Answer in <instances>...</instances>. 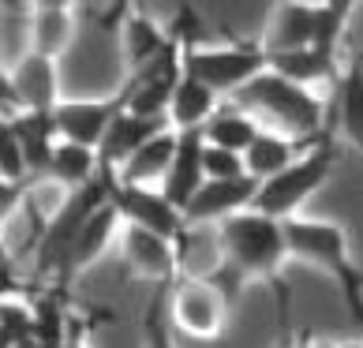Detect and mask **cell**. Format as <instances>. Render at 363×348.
I'll use <instances>...</instances> for the list:
<instances>
[{
	"instance_id": "14",
	"label": "cell",
	"mask_w": 363,
	"mask_h": 348,
	"mask_svg": "<svg viewBox=\"0 0 363 348\" xmlns=\"http://www.w3.org/2000/svg\"><path fill=\"white\" fill-rule=\"evenodd\" d=\"M177 150H180V131H172V128L157 131L150 142L139 146V150L120 165L116 180L128 184V187H161L172 162H177Z\"/></svg>"
},
{
	"instance_id": "11",
	"label": "cell",
	"mask_w": 363,
	"mask_h": 348,
	"mask_svg": "<svg viewBox=\"0 0 363 348\" xmlns=\"http://www.w3.org/2000/svg\"><path fill=\"white\" fill-rule=\"evenodd\" d=\"M124 94H109V98H64L52 113V124H57V135L79 142V146H90L98 150L109 135L113 120L124 113Z\"/></svg>"
},
{
	"instance_id": "1",
	"label": "cell",
	"mask_w": 363,
	"mask_h": 348,
	"mask_svg": "<svg viewBox=\"0 0 363 348\" xmlns=\"http://www.w3.org/2000/svg\"><path fill=\"white\" fill-rule=\"evenodd\" d=\"M218 244H221V259L244 281H262L277 300V326L281 337L289 341V300L292 288L285 281V259H292L289 251V236H285V221H274L259 210L236 213L225 225H218Z\"/></svg>"
},
{
	"instance_id": "12",
	"label": "cell",
	"mask_w": 363,
	"mask_h": 348,
	"mask_svg": "<svg viewBox=\"0 0 363 348\" xmlns=\"http://www.w3.org/2000/svg\"><path fill=\"white\" fill-rule=\"evenodd\" d=\"M259 180L255 176H240V180H206L203 191H199L184 210V221L191 229H218L236 213L255 210V198H259Z\"/></svg>"
},
{
	"instance_id": "27",
	"label": "cell",
	"mask_w": 363,
	"mask_h": 348,
	"mask_svg": "<svg viewBox=\"0 0 363 348\" xmlns=\"http://www.w3.org/2000/svg\"><path fill=\"white\" fill-rule=\"evenodd\" d=\"M60 348H90V341H86L79 330H72L68 337H64V344H60Z\"/></svg>"
},
{
	"instance_id": "24",
	"label": "cell",
	"mask_w": 363,
	"mask_h": 348,
	"mask_svg": "<svg viewBox=\"0 0 363 348\" xmlns=\"http://www.w3.org/2000/svg\"><path fill=\"white\" fill-rule=\"evenodd\" d=\"M165 300H169V288H154V300L143 315V344L146 348H180L177 326H172V318H165Z\"/></svg>"
},
{
	"instance_id": "20",
	"label": "cell",
	"mask_w": 363,
	"mask_h": 348,
	"mask_svg": "<svg viewBox=\"0 0 363 348\" xmlns=\"http://www.w3.org/2000/svg\"><path fill=\"white\" fill-rule=\"evenodd\" d=\"M333 98H337V135L363 157V52L345 60Z\"/></svg>"
},
{
	"instance_id": "22",
	"label": "cell",
	"mask_w": 363,
	"mask_h": 348,
	"mask_svg": "<svg viewBox=\"0 0 363 348\" xmlns=\"http://www.w3.org/2000/svg\"><path fill=\"white\" fill-rule=\"evenodd\" d=\"M262 124L255 120L247 109H240V105H221L213 120L203 128V139L206 146H218V150H233V154H247L251 142L259 139Z\"/></svg>"
},
{
	"instance_id": "19",
	"label": "cell",
	"mask_w": 363,
	"mask_h": 348,
	"mask_svg": "<svg viewBox=\"0 0 363 348\" xmlns=\"http://www.w3.org/2000/svg\"><path fill=\"white\" fill-rule=\"evenodd\" d=\"M318 142V139H315ZM315 142H303V139H289V135H281V131H259V139L251 142V150L244 154V162H247V176H255L259 184L266 180H274L281 176L292 162H300V157L311 150Z\"/></svg>"
},
{
	"instance_id": "9",
	"label": "cell",
	"mask_w": 363,
	"mask_h": 348,
	"mask_svg": "<svg viewBox=\"0 0 363 348\" xmlns=\"http://www.w3.org/2000/svg\"><path fill=\"white\" fill-rule=\"evenodd\" d=\"M120 255H124L131 274L139 281H150L154 288H172L184 277L177 240L146 232L139 225H124V232H120Z\"/></svg>"
},
{
	"instance_id": "3",
	"label": "cell",
	"mask_w": 363,
	"mask_h": 348,
	"mask_svg": "<svg viewBox=\"0 0 363 348\" xmlns=\"http://www.w3.org/2000/svg\"><path fill=\"white\" fill-rule=\"evenodd\" d=\"M195 11L184 8L177 16V26H172V34L184 45V75L199 79L218 98H236L247 83H255L270 68V57L259 45V38H251V42H203V38H195Z\"/></svg>"
},
{
	"instance_id": "17",
	"label": "cell",
	"mask_w": 363,
	"mask_h": 348,
	"mask_svg": "<svg viewBox=\"0 0 363 348\" xmlns=\"http://www.w3.org/2000/svg\"><path fill=\"white\" fill-rule=\"evenodd\" d=\"M203 154H206V139L203 131H187L180 135V150H177V162H172L165 184H161V191L172 198V206L187 210V203L203 191L206 184V165H203Z\"/></svg>"
},
{
	"instance_id": "7",
	"label": "cell",
	"mask_w": 363,
	"mask_h": 348,
	"mask_svg": "<svg viewBox=\"0 0 363 348\" xmlns=\"http://www.w3.org/2000/svg\"><path fill=\"white\" fill-rule=\"evenodd\" d=\"M169 318L191 341H218L228 326V296L206 277H180L169 288Z\"/></svg>"
},
{
	"instance_id": "25",
	"label": "cell",
	"mask_w": 363,
	"mask_h": 348,
	"mask_svg": "<svg viewBox=\"0 0 363 348\" xmlns=\"http://www.w3.org/2000/svg\"><path fill=\"white\" fill-rule=\"evenodd\" d=\"M0 180L4 184H30V165H26L23 142L16 135V128L4 124L0 128Z\"/></svg>"
},
{
	"instance_id": "6",
	"label": "cell",
	"mask_w": 363,
	"mask_h": 348,
	"mask_svg": "<svg viewBox=\"0 0 363 348\" xmlns=\"http://www.w3.org/2000/svg\"><path fill=\"white\" fill-rule=\"evenodd\" d=\"M337 131H326L311 150H307L300 162H292L281 176L266 180L259 187V198H255V210L266 213V218L274 221H292L300 218V210L307 206V198H311L322 184L333 176V169H337Z\"/></svg>"
},
{
	"instance_id": "10",
	"label": "cell",
	"mask_w": 363,
	"mask_h": 348,
	"mask_svg": "<svg viewBox=\"0 0 363 348\" xmlns=\"http://www.w3.org/2000/svg\"><path fill=\"white\" fill-rule=\"evenodd\" d=\"M109 198L113 206L120 210L124 225H139L146 232H157L165 240H180L187 221H184V210L172 206V198L161 191V187H128L113 176L109 184Z\"/></svg>"
},
{
	"instance_id": "26",
	"label": "cell",
	"mask_w": 363,
	"mask_h": 348,
	"mask_svg": "<svg viewBox=\"0 0 363 348\" xmlns=\"http://www.w3.org/2000/svg\"><path fill=\"white\" fill-rule=\"evenodd\" d=\"M203 165H206V180H240V176H247V162H244V154L218 150V146H206Z\"/></svg>"
},
{
	"instance_id": "16",
	"label": "cell",
	"mask_w": 363,
	"mask_h": 348,
	"mask_svg": "<svg viewBox=\"0 0 363 348\" xmlns=\"http://www.w3.org/2000/svg\"><path fill=\"white\" fill-rule=\"evenodd\" d=\"M120 232H124V218H120V210L109 198V203L94 210L86 218V225L79 229L75 244H72V259H68V277L90 270V266L109 251V244H120Z\"/></svg>"
},
{
	"instance_id": "13",
	"label": "cell",
	"mask_w": 363,
	"mask_h": 348,
	"mask_svg": "<svg viewBox=\"0 0 363 348\" xmlns=\"http://www.w3.org/2000/svg\"><path fill=\"white\" fill-rule=\"evenodd\" d=\"M26 30H30V52L49 60H60L75 42V8L57 4H34L26 11Z\"/></svg>"
},
{
	"instance_id": "15",
	"label": "cell",
	"mask_w": 363,
	"mask_h": 348,
	"mask_svg": "<svg viewBox=\"0 0 363 348\" xmlns=\"http://www.w3.org/2000/svg\"><path fill=\"white\" fill-rule=\"evenodd\" d=\"M172 34H165L161 26L139 8H124V23H120V52H124V68L128 75H139L143 68L161 57L169 49Z\"/></svg>"
},
{
	"instance_id": "18",
	"label": "cell",
	"mask_w": 363,
	"mask_h": 348,
	"mask_svg": "<svg viewBox=\"0 0 363 348\" xmlns=\"http://www.w3.org/2000/svg\"><path fill=\"white\" fill-rule=\"evenodd\" d=\"M169 120H146V116H135V113H120L113 120L109 135H105V142L98 146V157H101V172H120V165L128 162L131 154L139 150V146H146L157 131H165Z\"/></svg>"
},
{
	"instance_id": "23",
	"label": "cell",
	"mask_w": 363,
	"mask_h": 348,
	"mask_svg": "<svg viewBox=\"0 0 363 348\" xmlns=\"http://www.w3.org/2000/svg\"><path fill=\"white\" fill-rule=\"evenodd\" d=\"M98 176H101L98 150L79 146V142H68V139L57 142V150H52V165H49V180H57L60 187H68V191H83V187H90Z\"/></svg>"
},
{
	"instance_id": "28",
	"label": "cell",
	"mask_w": 363,
	"mask_h": 348,
	"mask_svg": "<svg viewBox=\"0 0 363 348\" xmlns=\"http://www.w3.org/2000/svg\"><path fill=\"white\" fill-rule=\"evenodd\" d=\"M337 348H363V341H337Z\"/></svg>"
},
{
	"instance_id": "2",
	"label": "cell",
	"mask_w": 363,
	"mask_h": 348,
	"mask_svg": "<svg viewBox=\"0 0 363 348\" xmlns=\"http://www.w3.org/2000/svg\"><path fill=\"white\" fill-rule=\"evenodd\" d=\"M285 236L292 259L326 274L337 288L345 311L352 315V322L363 326V266L352 255V240H348L345 225L315 218V213H300V218L285 221Z\"/></svg>"
},
{
	"instance_id": "8",
	"label": "cell",
	"mask_w": 363,
	"mask_h": 348,
	"mask_svg": "<svg viewBox=\"0 0 363 348\" xmlns=\"http://www.w3.org/2000/svg\"><path fill=\"white\" fill-rule=\"evenodd\" d=\"M57 64L60 60L38 57L26 49L16 60V68H4V109H11V101H16L19 113H57V105L64 101Z\"/></svg>"
},
{
	"instance_id": "5",
	"label": "cell",
	"mask_w": 363,
	"mask_h": 348,
	"mask_svg": "<svg viewBox=\"0 0 363 348\" xmlns=\"http://www.w3.org/2000/svg\"><path fill=\"white\" fill-rule=\"evenodd\" d=\"M348 16H352L348 0H326V4L289 0V4H274L270 16H266L262 34H259V45L266 49V57L300 52V49L341 52Z\"/></svg>"
},
{
	"instance_id": "21",
	"label": "cell",
	"mask_w": 363,
	"mask_h": 348,
	"mask_svg": "<svg viewBox=\"0 0 363 348\" xmlns=\"http://www.w3.org/2000/svg\"><path fill=\"white\" fill-rule=\"evenodd\" d=\"M218 109H221L218 94H213L210 86H203L199 79L184 75L177 83L172 101H169V128L180 131V135H187V131H203Z\"/></svg>"
},
{
	"instance_id": "4",
	"label": "cell",
	"mask_w": 363,
	"mask_h": 348,
	"mask_svg": "<svg viewBox=\"0 0 363 348\" xmlns=\"http://www.w3.org/2000/svg\"><path fill=\"white\" fill-rule=\"evenodd\" d=\"M233 101L240 109H247L266 131H281L289 139L315 142L330 131L322 124V94L292 83V79L277 75L270 68L255 79V83H247Z\"/></svg>"
}]
</instances>
